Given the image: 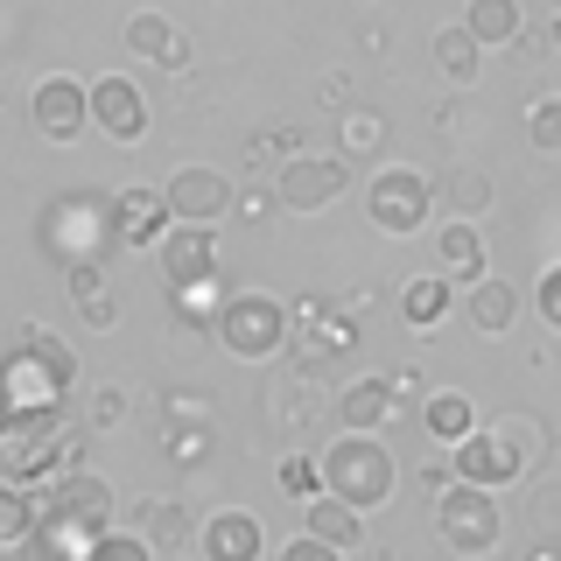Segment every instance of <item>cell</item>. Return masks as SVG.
<instances>
[{
    "label": "cell",
    "mask_w": 561,
    "mask_h": 561,
    "mask_svg": "<svg viewBox=\"0 0 561 561\" xmlns=\"http://www.w3.org/2000/svg\"><path fill=\"white\" fill-rule=\"evenodd\" d=\"M70 386H78V351L49 337L43 323H22L14 344L0 351V408L8 414H64Z\"/></svg>",
    "instance_id": "cell-1"
},
{
    "label": "cell",
    "mask_w": 561,
    "mask_h": 561,
    "mask_svg": "<svg viewBox=\"0 0 561 561\" xmlns=\"http://www.w3.org/2000/svg\"><path fill=\"white\" fill-rule=\"evenodd\" d=\"M78 428L64 414H8L0 408V478L8 484H57L78 470Z\"/></svg>",
    "instance_id": "cell-2"
},
{
    "label": "cell",
    "mask_w": 561,
    "mask_h": 561,
    "mask_svg": "<svg viewBox=\"0 0 561 561\" xmlns=\"http://www.w3.org/2000/svg\"><path fill=\"white\" fill-rule=\"evenodd\" d=\"M316 456H323V491H330V499H344L351 513H379V505H393L400 463H393V449H386L379 435L337 428V443H323Z\"/></svg>",
    "instance_id": "cell-3"
},
{
    "label": "cell",
    "mask_w": 561,
    "mask_h": 561,
    "mask_svg": "<svg viewBox=\"0 0 561 561\" xmlns=\"http://www.w3.org/2000/svg\"><path fill=\"white\" fill-rule=\"evenodd\" d=\"M35 245H43L57 267H84V260H105L113 253V204L92 197V190H64V197L43 204L35 218Z\"/></svg>",
    "instance_id": "cell-4"
},
{
    "label": "cell",
    "mask_w": 561,
    "mask_h": 561,
    "mask_svg": "<svg viewBox=\"0 0 561 561\" xmlns=\"http://www.w3.org/2000/svg\"><path fill=\"white\" fill-rule=\"evenodd\" d=\"M435 534H443V548H449L456 561L499 554V548H505V505H499V491L456 484V478H449V491H435Z\"/></svg>",
    "instance_id": "cell-5"
},
{
    "label": "cell",
    "mask_w": 561,
    "mask_h": 561,
    "mask_svg": "<svg viewBox=\"0 0 561 561\" xmlns=\"http://www.w3.org/2000/svg\"><path fill=\"white\" fill-rule=\"evenodd\" d=\"M210 337L232 351V358H245V365H267V358H280V351H288V337H295V309H280L274 295H253V288H245V295H225Z\"/></svg>",
    "instance_id": "cell-6"
},
{
    "label": "cell",
    "mask_w": 561,
    "mask_h": 561,
    "mask_svg": "<svg viewBox=\"0 0 561 561\" xmlns=\"http://www.w3.org/2000/svg\"><path fill=\"white\" fill-rule=\"evenodd\" d=\"M365 210H373V225L386 239H414L435 210V183L421 169H379L373 183H365Z\"/></svg>",
    "instance_id": "cell-7"
},
{
    "label": "cell",
    "mask_w": 561,
    "mask_h": 561,
    "mask_svg": "<svg viewBox=\"0 0 561 561\" xmlns=\"http://www.w3.org/2000/svg\"><path fill=\"white\" fill-rule=\"evenodd\" d=\"M351 190V162L344 154H288V162L274 169V197L280 210H302V218H316V210H330Z\"/></svg>",
    "instance_id": "cell-8"
},
{
    "label": "cell",
    "mask_w": 561,
    "mask_h": 561,
    "mask_svg": "<svg viewBox=\"0 0 561 561\" xmlns=\"http://www.w3.org/2000/svg\"><path fill=\"white\" fill-rule=\"evenodd\" d=\"M526 470V449L513 428H470L463 443L449 449V478L456 484H484V491H505Z\"/></svg>",
    "instance_id": "cell-9"
},
{
    "label": "cell",
    "mask_w": 561,
    "mask_h": 561,
    "mask_svg": "<svg viewBox=\"0 0 561 561\" xmlns=\"http://www.w3.org/2000/svg\"><path fill=\"white\" fill-rule=\"evenodd\" d=\"M154 260H162L169 295L204 288V280H225V253H218V232H210V225H169V239L154 245Z\"/></svg>",
    "instance_id": "cell-10"
},
{
    "label": "cell",
    "mask_w": 561,
    "mask_h": 561,
    "mask_svg": "<svg viewBox=\"0 0 561 561\" xmlns=\"http://www.w3.org/2000/svg\"><path fill=\"white\" fill-rule=\"evenodd\" d=\"M28 119H35V134L43 140H78L84 127H92V84H78V78H43L35 84V99H28Z\"/></svg>",
    "instance_id": "cell-11"
},
{
    "label": "cell",
    "mask_w": 561,
    "mask_h": 561,
    "mask_svg": "<svg viewBox=\"0 0 561 561\" xmlns=\"http://www.w3.org/2000/svg\"><path fill=\"white\" fill-rule=\"evenodd\" d=\"M43 519H70V526H92V534H113V484L92 478V470H70L49 491H35Z\"/></svg>",
    "instance_id": "cell-12"
},
{
    "label": "cell",
    "mask_w": 561,
    "mask_h": 561,
    "mask_svg": "<svg viewBox=\"0 0 561 561\" xmlns=\"http://www.w3.org/2000/svg\"><path fill=\"white\" fill-rule=\"evenodd\" d=\"M162 197H169V218L175 225H218L225 210H232L239 190H232V175H225V169H204L197 162V169H175Z\"/></svg>",
    "instance_id": "cell-13"
},
{
    "label": "cell",
    "mask_w": 561,
    "mask_h": 561,
    "mask_svg": "<svg viewBox=\"0 0 561 561\" xmlns=\"http://www.w3.org/2000/svg\"><path fill=\"white\" fill-rule=\"evenodd\" d=\"M92 127L105 140H119V148H134V140L148 134V92H140L127 70H113V78L92 84Z\"/></svg>",
    "instance_id": "cell-14"
},
{
    "label": "cell",
    "mask_w": 561,
    "mask_h": 561,
    "mask_svg": "<svg viewBox=\"0 0 561 561\" xmlns=\"http://www.w3.org/2000/svg\"><path fill=\"white\" fill-rule=\"evenodd\" d=\"M351 344H358V337H351V323H344V316L330 323V309H323V302H302V309H295L288 365H295L302 379H316V373H323V365L337 358V351H351Z\"/></svg>",
    "instance_id": "cell-15"
},
{
    "label": "cell",
    "mask_w": 561,
    "mask_h": 561,
    "mask_svg": "<svg viewBox=\"0 0 561 561\" xmlns=\"http://www.w3.org/2000/svg\"><path fill=\"white\" fill-rule=\"evenodd\" d=\"M113 239L119 245H134V253H154V245L169 239V197L162 190H119L113 197Z\"/></svg>",
    "instance_id": "cell-16"
},
{
    "label": "cell",
    "mask_w": 561,
    "mask_h": 561,
    "mask_svg": "<svg viewBox=\"0 0 561 561\" xmlns=\"http://www.w3.org/2000/svg\"><path fill=\"white\" fill-rule=\"evenodd\" d=\"M197 548L204 561H267V526L253 513H239V505H225V513H210L197 526Z\"/></svg>",
    "instance_id": "cell-17"
},
{
    "label": "cell",
    "mask_w": 561,
    "mask_h": 561,
    "mask_svg": "<svg viewBox=\"0 0 561 561\" xmlns=\"http://www.w3.org/2000/svg\"><path fill=\"white\" fill-rule=\"evenodd\" d=\"M119 43H127V57L154 64V70H169V78H175V70H190V28H175L169 14H148V8H140Z\"/></svg>",
    "instance_id": "cell-18"
},
{
    "label": "cell",
    "mask_w": 561,
    "mask_h": 561,
    "mask_svg": "<svg viewBox=\"0 0 561 561\" xmlns=\"http://www.w3.org/2000/svg\"><path fill=\"white\" fill-rule=\"evenodd\" d=\"M386 421H400V386H393V379L365 373V379H351L344 393H337V428H351V435H379Z\"/></svg>",
    "instance_id": "cell-19"
},
{
    "label": "cell",
    "mask_w": 561,
    "mask_h": 561,
    "mask_svg": "<svg viewBox=\"0 0 561 561\" xmlns=\"http://www.w3.org/2000/svg\"><path fill=\"white\" fill-rule=\"evenodd\" d=\"M463 316H470V330L478 337H505V330L519 323V288L513 280H470V302H463Z\"/></svg>",
    "instance_id": "cell-20"
},
{
    "label": "cell",
    "mask_w": 561,
    "mask_h": 561,
    "mask_svg": "<svg viewBox=\"0 0 561 561\" xmlns=\"http://www.w3.org/2000/svg\"><path fill=\"white\" fill-rule=\"evenodd\" d=\"M435 267L449 280H484V232L470 218H449L443 232H435Z\"/></svg>",
    "instance_id": "cell-21"
},
{
    "label": "cell",
    "mask_w": 561,
    "mask_h": 561,
    "mask_svg": "<svg viewBox=\"0 0 561 561\" xmlns=\"http://www.w3.org/2000/svg\"><path fill=\"white\" fill-rule=\"evenodd\" d=\"M302 534H316L323 548L351 554V548L365 540V513H351L344 499H330V491H323V499H309V505H302Z\"/></svg>",
    "instance_id": "cell-22"
},
{
    "label": "cell",
    "mask_w": 561,
    "mask_h": 561,
    "mask_svg": "<svg viewBox=\"0 0 561 561\" xmlns=\"http://www.w3.org/2000/svg\"><path fill=\"white\" fill-rule=\"evenodd\" d=\"M70 274V302H78V316L92 330H113L119 323V295L113 280H105V260H84V267H64Z\"/></svg>",
    "instance_id": "cell-23"
},
{
    "label": "cell",
    "mask_w": 561,
    "mask_h": 561,
    "mask_svg": "<svg viewBox=\"0 0 561 561\" xmlns=\"http://www.w3.org/2000/svg\"><path fill=\"white\" fill-rule=\"evenodd\" d=\"M421 428H428L443 449H456L470 428H478V408H470V393H456V386H443V393H428V400H421Z\"/></svg>",
    "instance_id": "cell-24"
},
{
    "label": "cell",
    "mask_w": 561,
    "mask_h": 561,
    "mask_svg": "<svg viewBox=\"0 0 561 561\" xmlns=\"http://www.w3.org/2000/svg\"><path fill=\"white\" fill-rule=\"evenodd\" d=\"M428 57H435V70H443L449 84H478V70H484V43H478V35H470L463 22H456V28H435Z\"/></svg>",
    "instance_id": "cell-25"
},
{
    "label": "cell",
    "mask_w": 561,
    "mask_h": 561,
    "mask_svg": "<svg viewBox=\"0 0 561 561\" xmlns=\"http://www.w3.org/2000/svg\"><path fill=\"white\" fill-rule=\"evenodd\" d=\"M134 534L148 540L154 554H175L190 540V519H183V505H175V499H134Z\"/></svg>",
    "instance_id": "cell-26"
},
{
    "label": "cell",
    "mask_w": 561,
    "mask_h": 561,
    "mask_svg": "<svg viewBox=\"0 0 561 561\" xmlns=\"http://www.w3.org/2000/svg\"><path fill=\"white\" fill-rule=\"evenodd\" d=\"M337 154L344 162H379L386 154V113H373V105L337 113Z\"/></svg>",
    "instance_id": "cell-27"
},
{
    "label": "cell",
    "mask_w": 561,
    "mask_h": 561,
    "mask_svg": "<svg viewBox=\"0 0 561 561\" xmlns=\"http://www.w3.org/2000/svg\"><path fill=\"white\" fill-rule=\"evenodd\" d=\"M463 28L478 35L484 49H499V43H519V35H526V14H519V0H470Z\"/></svg>",
    "instance_id": "cell-28"
},
{
    "label": "cell",
    "mask_w": 561,
    "mask_h": 561,
    "mask_svg": "<svg viewBox=\"0 0 561 561\" xmlns=\"http://www.w3.org/2000/svg\"><path fill=\"white\" fill-rule=\"evenodd\" d=\"M400 316L414 330H435L449 316V274H408L400 280Z\"/></svg>",
    "instance_id": "cell-29"
},
{
    "label": "cell",
    "mask_w": 561,
    "mask_h": 561,
    "mask_svg": "<svg viewBox=\"0 0 561 561\" xmlns=\"http://www.w3.org/2000/svg\"><path fill=\"white\" fill-rule=\"evenodd\" d=\"M435 197L449 204V218H470V225H478L484 210H491V197H499V190H491V175H484V169H449Z\"/></svg>",
    "instance_id": "cell-30"
},
{
    "label": "cell",
    "mask_w": 561,
    "mask_h": 561,
    "mask_svg": "<svg viewBox=\"0 0 561 561\" xmlns=\"http://www.w3.org/2000/svg\"><path fill=\"white\" fill-rule=\"evenodd\" d=\"M35 526H43V505H35V491L0 478V548H22Z\"/></svg>",
    "instance_id": "cell-31"
},
{
    "label": "cell",
    "mask_w": 561,
    "mask_h": 561,
    "mask_svg": "<svg viewBox=\"0 0 561 561\" xmlns=\"http://www.w3.org/2000/svg\"><path fill=\"white\" fill-rule=\"evenodd\" d=\"M280 491H288V499H323V456L316 449H295V456H280Z\"/></svg>",
    "instance_id": "cell-32"
},
{
    "label": "cell",
    "mask_w": 561,
    "mask_h": 561,
    "mask_svg": "<svg viewBox=\"0 0 561 561\" xmlns=\"http://www.w3.org/2000/svg\"><path fill=\"white\" fill-rule=\"evenodd\" d=\"M526 140H534L540 154H561V92L526 105Z\"/></svg>",
    "instance_id": "cell-33"
},
{
    "label": "cell",
    "mask_w": 561,
    "mask_h": 561,
    "mask_svg": "<svg viewBox=\"0 0 561 561\" xmlns=\"http://www.w3.org/2000/svg\"><path fill=\"white\" fill-rule=\"evenodd\" d=\"M162 449L175 456V463H204V449H210V421H162Z\"/></svg>",
    "instance_id": "cell-34"
},
{
    "label": "cell",
    "mask_w": 561,
    "mask_h": 561,
    "mask_svg": "<svg viewBox=\"0 0 561 561\" xmlns=\"http://www.w3.org/2000/svg\"><path fill=\"white\" fill-rule=\"evenodd\" d=\"M92 561H162V554H154L140 534H105L99 548H92Z\"/></svg>",
    "instance_id": "cell-35"
},
{
    "label": "cell",
    "mask_w": 561,
    "mask_h": 561,
    "mask_svg": "<svg viewBox=\"0 0 561 561\" xmlns=\"http://www.w3.org/2000/svg\"><path fill=\"white\" fill-rule=\"evenodd\" d=\"M534 309H540V323H548V330H561V260L534 280Z\"/></svg>",
    "instance_id": "cell-36"
},
{
    "label": "cell",
    "mask_w": 561,
    "mask_h": 561,
    "mask_svg": "<svg viewBox=\"0 0 561 561\" xmlns=\"http://www.w3.org/2000/svg\"><path fill=\"white\" fill-rule=\"evenodd\" d=\"M92 421H99V428H119V421H127V393H119V386H99Z\"/></svg>",
    "instance_id": "cell-37"
},
{
    "label": "cell",
    "mask_w": 561,
    "mask_h": 561,
    "mask_svg": "<svg viewBox=\"0 0 561 561\" xmlns=\"http://www.w3.org/2000/svg\"><path fill=\"white\" fill-rule=\"evenodd\" d=\"M280 561H344V554H337V548H323L316 534H295L288 548H280Z\"/></svg>",
    "instance_id": "cell-38"
},
{
    "label": "cell",
    "mask_w": 561,
    "mask_h": 561,
    "mask_svg": "<svg viewBox=\"0 0 561 561\" xmlns=\"http://www.w3.org/2000/svg\"><path fill=\"white\" fill-rule=\"evenodd\" d=\"M169 421H210V400L183 386V393H169Z\"/></svg>",
    "instance_id": "cell-39"
},
{
    "label": "cell",
    "mask_w": 561,
    "mask_h": 561,
    "mask_svg": "<svg viewBox=\"0 0 561 561\" xmlns=\"http://www.w3.org/2000/svg\"><path fill=\"white\" fill-rule=\"evenodd\" d=\"M280 197H274V190H245V197H232V210H245V218H267V210H274Z\"/></svg>",
    "instance_id": "cell-40"
},
{
    "label": "cell",
    "mask_w": 561,
    "mask_h": 561,
    "mask_svg": "<svg viewBox=\"0 0 561 561\" xmlns=\"http://www.w3.org/2000/svg\"><path fill=\"white\" fill-rule=\"evenodd\" d=\"M267 414H280V386H267ZM316 408H309V400H288V428H302V421H309Z\"/></svg>",
    "instance_id": "cell-41"
},
{
    "label": "cell",
    "mask_w": 561,
    "mask_h": 561,
    "mask_svg": "<svg viewBox=\"0 0 561 561\" xmlns=\"http://www.w3.org/2000/svg\"><path fill=\"white\" fill-rule=\"evenodd\" d=\"M534 561H561V548H540V554H534Z\"/></svg>",
    "instance_id": "cell-42"
}]
</instances>
